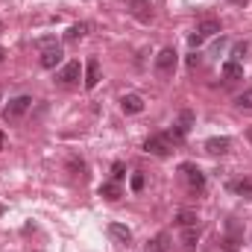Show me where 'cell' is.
<instances>
[{"mask_svg": "<svg viewBox=\"0 0 252 252\" xmlns=\"http://www.w3.org/2000/svg\"><path fill=\"white\" fill-rule=\"evenodd\" d=\"M32 106V97H27V94H21V97H15V100H9V106L3 109V118H6V124H15V121H21L24 115H27V109Z\"/></svg>", "mask_w": 252, "mask_h": 252, "instance_id": "cell-1", "label": "cell"}, {"mask_svg": "<svg viewBox=\"0 0 252 252\" xmlns=\"http://www.w3.org/2000/svg\"><path fill=\"white\" fill-rule=\"evenodd\" d=\"M176 50L173 47H164L158 56H156V70L161 73V76H173V70H176Z\"/></svg>", "mask_w": 252, "mask_h": 252, "instance_id": "cell-2", "label": "cell"}, {"mask_svg": "<svg viewBox=\"0 0 252 252\" xmlns=\"http://www.w3.org/2000/svg\"><path fill=\"white\" fill-rule=\"evenodd\" d=\"M144 150H147V153H153V156H158V158H164V156H170L173 144H170L164 135H150V138H147V144H144Z\"/></svg>", "mask_w": 252, "mask_h": 252, "instance_id": "cell-3", "label": "cell"}, {"mask_svg": "<svg viewBox=\"0 0 252 252\" xmlns=\"http://www.w3.org/2000/svg\"><path fill=\"white\" fill-rule=\"evenodd\" d=\"M179 173L188 179V185L193 190H199L202 185H205V176H202V170H199L196 164H182V167H179Z\"/></svg>", "mask_w": 252, "mask_h": 252, "instance_id": "cell-4", "label": "cell"}, {"mask_svg": "<svg viewBox=\"0 0 252 252\" xmlns=\"http://www.w3.org/2000/svg\"><path fill=\"white\" fill-rule=\"evenodd\" d=\"M97 82H100V59H97V56H91V59L85 62V88L91 91Z\"/></svg>", "mask_w": 252, "mask_h": 252, "instance_id": "cell-5", "label": "cell"}, {"mask_svg": "<svg viewBox=\"0 0 252 252\" xmlns=\"http://www.w3.org/2000/svg\"><path fill=\"white\" fill-rule=\"evenodd\" d=\"M79 73H82L79 62H67L62 70H59V82H62V85H73V82H79Z\"/></svg>", "mask_w": 252, "mask_h": 252, "instance_id": "cell-6", "label": "cell"}, {"mask_svg": "<svg viewBox=\"0 0 252 252\" xmlns=\"http://www.w3.org/2000/svg\"><path fill=\"white\" fill-rule=\"evenodd\" d=\"M62 47H59V44H53V47H47V50H44V53H41V67H47V70H53V67H56V64L62 62Z\"/></svg>", "mask_w": 252, "mask_h": 252, "instance_id": "cell-7", "label": "cell"}, {"mask_svg": "<svg viewBox=\"0 0 252 252\" xmlns=\"http://www.w3.org/2000/svg\"><path fill=\"white\" fill-rule=\"evenodd\" d=\"M229 147H232L229 138H208L205 141V153H211V156H223V153H229Z\"/></svg>", "mask_w": 252, "mask_h": 252, "instance_id": "cell-8", "label": "cell"}, {"mask_svg": "<svg viewBox=\"0 0 252 252\" xmlns=\"http://www.w3.org/2000/svg\"><path fill=\"white\" fill-rule=\"evenodd\" d=\"M121 109H124L126 115H138V112L144 109V100H141L138 94H126L124 100H121Z\"/></svg>", "mask_w": 252, "mask_h": 252, "instance_id": "cell-9", "label": "cell"}, {"mask_svg": "<svg viewBox=\"0 0 252 252\" xmlns=\"http://www.w3.org/2000/svg\"><path fill=\"white\" fill-rule=\"evenodd\" d=\"M109 238H115L118 244H132V232L126 229L124 223H112L109 226Z\"/></svg>", "mask_w": 252, "mask_h": 252, "instance_id": "cell-10", "label": "cell"}, {"mask_svg": "<svg viewBox=\"0 0 252 252\" xmlns=\"http://www.w3.org/2000/svg\"><path fill=\"white\" fill-rule=\"evenodd\" d=\"M179 241H182V247L190 252L193 247H196V241H199V226H188V229H182V238H179Z\"/></svg>", "mask_w": 252, "mask_h": 252, "instance_id": "cell-11", "label": "cell"}, {"mask_svg": "<svg viewBox=\"0 0 252 252\" xmlns=\"http://www.w3.org/2000/svg\"><path fill=\"white\" fill-rule=\"evenodd\" d=\"M196 32H199L202 38H208V35H217V32H223V30H220V21H214V18H205V21L196 27Z\"/></svg>", "mask_w": 252, "mask_h": 252, "instance_id": "cell-12", "label": "cell"}, {"mask_svg": "<svg viewBox=\"0 0 252 252\" xmlns=\"http://www.w3.org/2000/svg\"><path fill=\"white\" fill-rule=\"evenodd\" d=\"M147 250H150V252H167V250H170V235H167V232L156 235V238L147 244Z\"/></svg>", "mask_w": 252, "mask_h": 252, "instance_id": "cell-13", "label": "cell"}, {"mask_svg": "<svg viewBox=\"0 0 252 252\" xmlns=\"http://www.w3.org/2000/svg\"><path fill=\"white\" fill-rule=\"evenodd\" d=\"M223 76H226L229 82H235V79H241V76H244V67L235 62V59H229V62H223Z\"/></svg>", "mask_w": 252, "mask_h": 252, "instance_id": "cell-14", "label": "cell"}, {"mask_svg": "<svg viewBox=\"0 0 252 252\" xmlns=\"http://www.w3.org/2000/svg\"><path fill=\"white\" fill-rule=\"evenodd\" d=\"M100 196H106V199H112V202H115V199H121V196H124V190H121L118 182H103V185H100Z\"/></svg>", "mask_w": 252, "mask_h": 252, "instance_id": "cell-15", "label": "cell"}, {"mask_svg": "<svg viewBox=\"0 0 252 252\" xmlns=\"http://www.w3.org/2000/svg\"><path fill=\"white\" fill-rule=\"evenodd\" d=\"M185 135H188V129H185V126H179V124H173L167 132H164V138H167L170 144H182V141H185Z\"/></svg>", "mask_w": 252, "mask_h": 252, "instance_id": "cell-16", "label": "cell"}, {"mask_svg": "<svg viewBox=\"0 0 252 252\" xmlns=\"http://www.w3.org/2000/svg\"><path fill=\"white\" fill-rule=\"evenodd\" d=\"M229 190L241 193L244 199H252V179H241V182H229Z\"/></svg>", "mask_w": 252, "mask_h": 252, "instance_id": "cell-17", "label": "cell"}, {"mask_svg": "<svg viewBox=\"0 0 252 252\" xmlns=\"http://www.w3.org/2000/svg\"><path fill=\"white\" fill-rule=\"evenodd\" d=\"M176 223H179V229H188V226H196L199 223V217H196V211H179L176 214Z\"/></svg>", "mask_w": 252, "mask_h": 252, "instance_id": "cell-18", "label": "cell"}, {"mask_svg": "<svg viewBox=\"0 0 252 252\" xmlns=\"http://www.w3.org/2000/svg\"><path fill=\"white\" fill-rule=\"evenodd\" d=\"M85 30H88L85 24H73V27L64 32V38H67V41H76V38H82V35H85Z\"/></svg>", "mask_w": 252, "mask_h": 252, "instance_id": "cell-19", "label": "cell"}, {"mask_svg": "<svg viewBox=\"0 0 252 252\" xmlns=\"http://www.w3.org/2000/svg\"><path fill=\"white\" fill-rule=\"evenodd\" d=\"M67 167H70V173H73V176H82V179H85V164H82L79 158H70V161H67Z\"/></svg>", "mask_w": 252, "mask_h": 252, "instance_id": "cell-20", "label": "cell"}, {"mask_svg": "<svg viewBox=\"0 0 252 252\" xmlns=\"http://www.w3.org/2000/svg\"><path fill=\"white\" fill-rule=\"evenodd\" d=\"M238 109H252V88L244 91V94H238Z\"/></svg>", "mask_w": 252, "mask_h": 252, "instance_id": "cell-21", "label": "cell"}, {"mask_svg": "<svg viewBox=\"0 0 252 252\" xmlns=\"http://www.w3.org/2000/svg\"><path fill=\"white\" fill-rule=\"evenodd\" d=\"M124 176H126V167L121 161H115V164H112V182H121Z\"/></svg>", "mask_w": 252, "mask_h": 252, "instance_id": "cell-22", "label": "cell"}, {"mask_svg": "<svg viewBox=\"0 0 252 252\" xmlns=\"http://www.w3.org/2000/svg\"><path fill=\"white\" fill-rule=\"evenodd\" d=\"M179 126L190 129V126H193V112H188V109H185V112H179Z\"/></svg>", "mask_w": 252, "mask_h": 252, "instance_id": "cell-23", "label": "cell"}, {"mask_svg": "<svg viewBox=\"0 0 252 252\" xmlns=\"http://www.w3.org/2000/svg\"><path fill=\"white\" fill-rule=\"evenodd\" d=\"M132 190H144V173H132Z\"/></svg>", "mask_w": 252, "mask_h": 252, "instance_id": "cell-24", "label": "cell"}, {"mask_svg": "<svg viewBox=\"0 0 252 252\" xmlns=\"http://www.w3.org/2000/svg\"><path fill=\"white\" fill-rule=\"evenodd\" d=\"M188 41H190V47H199V44H202V41H205V38H202V35H199V32H193V35H190Z\"/></svg>", "mask_w": 252, "mask_h": 252, "instance_id": "cell-25", "label": "cell"}, {"mask_svg": "<svg viewBox=\"0 0 252 252\" xmlns=\"http://www.w3.org/2000/svg\"><path fill=\"white\" fill-rule=\"evenodd\" d=\"M199 62H202V59H199V53H190V56H188V67H199Z\"/></svg>", "mask_w": 252, "mask_h": 252, "instance_id": "cell-26", "label": "cell"}, {"mask_svg": "<svg viewBox=\"0 0 252 252\" xmlns=\"http://www.w3.org/2000/svg\"><path fill=\"white\" fill-rule=\"evenodd\" d=\"M3 144H6V135H3V132H0V150H3Z\"/></svg>", "mask_w": 252, "mask_h": 252, "instance_id": "cell-27", "label": "cell"}, {"mask_svg": "<svg viewBox=\"0 0 252 252\" xmlns=\"http://www.w3.org/2000/svg\"><path fill=\"white\" fill-rule=\"evenodd\" d=\"M3 56H6V50H3V47H0V62H3Z\"/></svg>", "mask_w": 252, "mask_h": 252, "instance_id": "cell-28", "label": "cell"}, {"mask_svg": "<svg viewBox=\"0 0 252 252\" xmlns=\"http://www.w3.org/2000/svg\"><path fill=\"white\" fill-rule=\"evenodd\" d=\"M135 3H144V0H135Z\"/></svg>", "mask_w": 252, "mask_h": 252, "instance_id": "cell-29", "label": "cell"}]
</instances>
